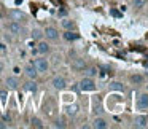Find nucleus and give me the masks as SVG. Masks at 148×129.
Returning <instances> with one entry per match:
<instances>
[{
    "instance_id": "obj_1",
    "label": "nucleus",
    "mask_w": 148,
    "mask_h": 129,
    "mask_svg": "<svg viewBox=\"0 0 148 129\" xmlns=\"http://www.w3.org/2000/svg\"><path fill=\"white\" fill-rule=\"evenodd\" d=\"M34 65H35V69L38 70V73H46V72L49 70V62H48V59L43 58V56L37 58L35 61H34Z\"/></svg>"
},
{
    "instance_id": "obj_2",
    "label": "nucleus",
    "mask_w": 148,
    "mask_h": 129,
    "mask_svg": "<svg viewBox=\"0 0 148 129\" xmlns=\"http://www.w3.org/2000/svg\"><path fill=\"white\" fill-rule=\"evenodd\" d=\"M43 37H46V40H49V42H56L59 38V30L53 26H48L43 30Z\"/></svg>"
},
{
    "instance_id": "obj_3",
    "label": "nucleus",
    "mask_w": 148,
    "mask_h": 129,
    "mask_svg": "<svg viewBox=\"0 0 148 129\" xmlns=\"http://www.w3.org/2000/svg\"><path fill=\"white\" fill-rule=\"evenodd\" d=\"M80 89L81 91H94L96 89V83H94L92 78L86 77V78H83V80L80 81Z\"/></svg>"
},
{
    "instance_id": "obj_4",
    "label": "nucleus",
    "mask_w": 148,
    "mask_h": 129,
    "mask_svg": "<svg viewBox=\"0 0 148 129\" xmlns=\"http://www.w3.org/2000/svg\"><path fill=\"white\" fill-rule=\"evenodd\" d=\"M51 84H53L54 89L62 91V89H65V86H67V81H65L64 77H54V78H53V81H51Z\"/></svg>"
},
{
    "instance_id": "obj_5",
    "label": "nucleus",
    "mask_w": 148,
    "mask_h": 129,
    "mask_svg": "<svg viewBox=\"0 0 148 129\" xmlns=\"http://www.w3.org/2000/svg\"><path fill=\"white\" fill-rule=\"evenodd\" d=\"M24 73H26V77L29 78V80H37V77H38V70L35 69V65H34V64L26 65V69H24Z\"/></svg>"
},
{
    "instance_id": "obj_6",
    "label": "nucleus",
    "mask_w": 148,
    "mask_h": 129,
    "mask_svg": "<svg viewBox=\"0 0 148 129\" xmlns=\"http://www.w3.org/2000/svg\"><path fill=\"white\" fill-rule=\"evenodd\" d=\"M49 51H51L49 43L48 42H42V40H40L38 45H37V53H38V54H42V56H45V54H48Z\"/></svg>"
},
{
    "instance_id": "obj_7",
    "label": "nucleus",
    "mask_w": 148,
    "mask_h": 129,
    "mask_svg": "<svg viewBox=\"0 0 148 129\" xmlns=\"http://www.w3.org/2000/svg\"><path fill=\"white\" fill-rule=\"evenodd\" d=\"M8 32L13 34V35H19V34L23 32V27H21L19 23H16V21H11V23L8 24Z\"/></svg>"
},
{
    "instance_id": "obj_8",
    "label": "nucleus",
    "mask_w": 148,
    "mask_h": 129,
    "mask_svg": "<svg viewBox=\"0 0 148 129\" xmlns=\"http://www.w3.org/2000/svg\"><path fill=\"white\" fill-rule=\"evenodd\" d=\"M137 107L142 110L148 108V94H140V96L137 97Z\"/></svg>"
},
{
    "instance_id": "obj_9",
    "label": "nucleus",
    "mask_w": 148,
    "mask_h": 129,
    "mask_svg": "<svg viewBox=\"0 0 148 129\" xmlns=\"http://www.w3.org/2000/svg\"><path fill=\"white\" fill-rule=\"evenodd\" d=\"M10 18H11V21L21 23V21L26 19V14H24L23 11H19V10H13V11H10Z\"/></svg>"
},
{
    "instance_id": "obj_10",
    "label": "nucleus",
    "mask_w": 148,
    "mask_h": 129,
    "mask_svg": "<svg viewBox=\"0 0 148 129\" xmlns=\"http://www.w3.org/2000/svg\"><path fill=\"white\" fill-rule=\"evenodd\" d=\"M147 124H148V118H147V116H143V115L135 116V119H134V126H135V128H147Z\"/></svg>"
},
{
    "instance_id": "obj_11",
    "label": "nucleus",
    "mask_w": 148,
    "mask_h": 129,
    "mask_svg": "<svg viewBox=\"0 0 148 129\" xmlns=\"http://www.w3.org/2000/svg\"><path fill=\"white\" fill-rule=\"evenodd\" d=\"M5 84H7L8 89H16V88L19 86V80H18L16 77H8L7 80H5Z\"/></svg>"
},
{
    "instance_id": "obj_12",
    "label": "nucleus",
    "mask_w": 148,
    "mask_h": 129,
    "mask_svg": "<svg viewBox=\"0 0 148 129\" xmlns=\"http://www.w3.org/2000/svg\"><path fill=\"white\" fill-rule=\"evenodd\" d=\"M24 89H26L27 93H35V91L38 89V84H37L35 80H29L26 84H24Z\"/></svg>"
},
{
    "instance_id": "obj_13",
    "label": "nucleus",
    "mask_w": 148,
    "mask_h": 129,
    "mask_svg": "<svg viewBox=\"0 0 148 129\" xmlns=\"http://www.w3.org/2000/svg\"><path fill=\"white\" fill-rule=\"evenodd\" d=\"M61 26L64 30H73L75 29V23L72 19H62L61 21Z\"/></svg>"
},
{
    "instance_id": "obj_14",
    "label": "nucleus",
    "mask_w": 148,
    "mask_h": 129,
    "mask_svg": "<svg viewBox=\"0 0 148 129\" xmlns=\"http://www.w3.org/2000/svg\"><path fill=\"white\" fill-rule=\"evenodd\" d=\"M92 128H96V129H105L107 128V121L103 118H96L92 121Z\"/></svg>"
},
{
    "instance_id": "obj_15",
    "label": "nucleus",
    "mask_w": 148,
    "mask_h": 129,
    "mask_svg": "<svg viewBox=\"0 0 148 129\" xmlns=\"http://www.w3.org/2000/svg\"><path fill=\"white\" fill-rule=\"evenodd\" d=\"M62 37H64V40H67V42H73V40H77L80 35H78L77 32H72V30H65Z\"/></svg>"
},
{
    "instance_id": "obj_16",
    "label": "nucleus",
    "mask_w": 148,
    "mask_h": 129,
    "mask_svg": "<svg viewBox=\"0 0 148 129\" xmlns=\"http://www.w3.org/2000/svg\"><path fill=\"white\" fill-rule=\"evenodd\" d=\"M108 88L112 91H124V86H123L121 83H118V81H112V83L108 84Z\"/></svg>"
},
{
    "instance_id": "obj_17",
    "label": "nucleus",
    "mask_w": 148,
    "mask_h": 129,
    "mask_svg": "<svg viewBox=\"0 0 148 129\" xmlns=\"http://www.w3.org/2000/svg\"><path fill=\"white\" fill-rule=\"evenodd\" d=\"M72 65H73V69H77V70H84V67H86V64H84L83 59H77Z\"/></svg>"
},
{
    "instance_id": "obj_18",
    "label": "nucleus",
    "mask_w": 148,
    "mask_h": 129,
    "mask_svg": "<svg viewBox=\"0 0 148 129\" xmlns=\"http://www.w3.org/2000/svg\"><path fill=\"white\" fill-rule=\"evenodd\" d=\"M30 35H32V38H34V40H38V42H40V40L43 38V30H40V29H34Z\"/></svg>"
},
{
    "instance_id": "obj_19",
    "label": "nucleus",
    "mask_w": 148,
    "mask_h": 129,
    "mask_svg": "<svg viewBox=\"0 0 148 129\" xmlns=\"http://www.w3.org/2000/svg\"><path fill=\"white\" fill-rule=\"evenodd\" d=\"M145 3H147V0H132V7H134L135 10H140V8H143Z\"/></svg>"
},
{
    "instance_id": "obj_20",
    "label": "nucleus",
    "mask_w": 148,
    "mask_h": 129,
    "mask_svg": "<svg viewBox=\"0 0 148 129\" xmlns=\"http://www.w3.org/2000/svg\"><path fill=\"white\" fill-rule=\"evenodd\" d=\"M77 112H78V107H77V105L67 107V115H69V116H75V115H77Z\"/></svg>"
},
{
    "instance_id": "obj_21",
    "label": "nucleus",
    "mask_w": 148,
    "mask_h": 129,
    "mask_svg": "<svg viewBox=\"0 0 148 129\" xmlns=\"http://www.w3.org/2000/svg\"><path fill=\"white\" fill-rule=\"evenodd\" d=\"M32 126H34V128H38V129H42V128H43V123L40 121L38 118H32Z\"/></svg>"
},
{
    "instance_id": "obj_22",
    "label": "nucleus",
    "mask_w": 148,
    "mask_h": 129,
    "mask_svg": "<svg viewBox=\"0 0 148 129\" xmlns=\"http://www.w3.org/2000/svg\"><path fill=\"white\" fill-rule=\"evenodd\" d=\"M86 75H88V77H89V78H92V77H96V75H97V69H88V70H86Z\"/></svg>"
},
{
    "instance_id": "obj_23",
    "label": "nucleus",
    "mask_w": 148,
    "mask_h": 129,
    "mask_svg": "<svg viewBox=\"0 0 148 129\" xmlns=\"http://www.w3.org/2000/svg\"><path fill=\"white\" fill-rule=\"evenodd\" d=\"M132 81H134V83H142V81H143V77H140V75H134V77H132Z\"/></svg>"
},
{
    "instance_id": "obj_24",
    "label": "nucleus",
    "mask_w": 148,
    "mask_h": 129,
    "mask_svg": "<svg viewBox=\"0 0 148 129\" xmlns=\"http://www.w3.org/2000/svg\"><path fill=\"white\" fill-rule=\"evenodd\" d=\"M54 128H65V124H64V121H61V119H58V121L54 123Z\"/></svg>"
},
{
    "instance_id": "obj_25",
    "label": "nucleus",
    "mask_w": 148,
    "mask_h": 129,
    "mask_svg": "<svg viewBox=\"0 0 148 129\" xmlns=\"http://www.w3.org/2000/svg\"><path fill=\"white\" fill-rule=\"evenodd\" d=\"M2 72H3V62L0 61V73H2Z\"/></svg>"
},
{
    "instance_id": "obj_26",
    "label": "nucleus",
    "mask_w": 148,
    "mask_h": 129,
    "mask_svg": "<svg viewBox=\"0 0 148 129\" xmlns=\"http://www.w3.org/2000/svg\"><path fill=\"white\" fill-rule=\"evenodd\" d=\"M147 128H148V124H147Z\"/></svg>"
}]
</instances>
